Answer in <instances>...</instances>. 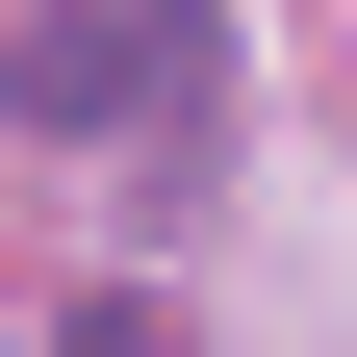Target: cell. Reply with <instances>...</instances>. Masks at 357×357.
<instances>
[{
  "mask_svg": "<svg viewBox=\"0 0 357 357\" xmlns=\"http://www.w3.org/2000/svg\"><path fill=\"white\" fill-rule=\"evenodd\" d=\"M52 357H178V306H153V281H77V332H52Z\"/></svg>",
  "mask_w": 357,
  "mask_h": 357,
  "instance_id": "7a4b0ae2",
  "label": "cell"
},
{
  "mask_svg": "<svg viewBox=\"0 0 357 357\" xmlns=\"http://www.w3.org/2000/svg\"><path fill=\"white\" fill-rule=\"evenodd\" d=\"M0 102L52 128V153H128V128H204L230 102V26H204V0H26V26H0Z\"/></svg>",
  "mask_w": 357,
  "mask_h": 357,
  "instance_id": "6da1fadb",
  "label": "cell"
}]
</instances>
